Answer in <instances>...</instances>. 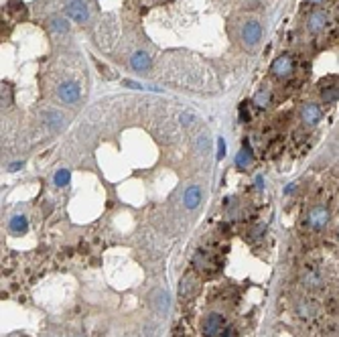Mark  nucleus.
Returning a JSON list of instances; mask_svg holds the SVG:
<instances>
[{"mask_svg": "<svg viewBox=\"0 0 339 337\" xmlns=\"http://www.w3.org/2000/svg\"><path fill=\"white\" fill-rule=\"evenodd\" d=\"M329 218H331V213H329L327 207H325V205H315L313 209L307 213V227H309V230H313V232H319V230H323V227L329 224Z\"/></svg>", "mask_w": 339, "mask_h": 337, "instance_id": "obj_1", "label": "nucleus"}, {"mask_svg": "<svg viewBox=\"0 0 339 337\" xmlns=\"http://www.w3.org/2000/svg\"><path fill=\"white\" fill-rule=\"evenodd\" d=\"M270 71H272L274 77H280V79L289 77L294 71V59L291 55H278L272 61V65H270Z\"/></svg>", "mask_w": 339, "mask_h": 337, "instance_id": "obj_2", "label": "nucleus"}, {"mask_svg": "<svg viewBox=\"0 0 339 337\" xmlns=\"http://www.w3.org/2000/svg\"><path fill=\"white\" fill-rule=\"evenodd\" d=\"M203 337H215L224 331V317L220 313H209L205 319H203Z\"/></svg>", "mask_w": 339, "mask_h": 337, "instance_id": "obj_3", "label": "nucleus"}, {"mask_svg": "<svg viewBox=\"0 0 339 337\" xmlns=\"http://www.w3.org/2000/svg\"><path fill=\"white\" fill-rule=\"evenodd\" d=\"M323 118V112H321V106L319 104H313V102H307L303 108H301V120L305 126H317L319 120Z\"/></svg>", "mask_w": 339, "mask_h": 337, "instance_id": "obj_4", "label": "nucleus"}, {"mask_svg": "<svg viewBox=\"0 0 339 337\" xmlns=\"http://www.w3.org/2000/svg\"><path fill=\"white\" fill-rule=\"evenodd\" d=\"M242 39H244V43H246L248 47H254L262 39V26H260V22L258 21H250V22L244 24Z\"/></svg>", "mask_w": 339, "mask_h": 337, "instance_id": "obj_5", "label": "nucleus"}, {"mask_svg": "<svg viewBox=\"0 0 339 337\" xmlns=\"http://www.w3.org/2000/svg\"><path fill=\"white\" fill-rule=\"evenodd\" d=\"M327 22H329L327 12H325V10H313L309 15V19H307V29L311 33H321L325 26H327Z\"/></svg>", "mask_w": 339, "mask_h": 337, "instance_id": "obj_6", "label": "nucleus"}, {"mask_svg": "<svg viewBox=\"0 0 339 337\" xmlns=\"http://www.w3.org/2000/svg\"><path fill=\"white\" fill-rule=\"evenodd\" d=\"M59 100L65 104H75L79 100V86L75 82H63L57 90Z\"/></svg>", "mask_w": 339, "mask_h": 337, "instance_id": "obj_7", "label": "nucleus"}, {"mask_svg": "<svg viewBox=\"0 0 339 337\" xmlns=\"http://www.w3.org/2000/svg\"><path fill=\"white\" fill-rule=\"evenodd\" d=\"M88 4L84 2V0H73V2H69V6H67V17H69L71 21L75 22H86L88 21Z\"/></svg>", "mask_w": 339, "mask_h": 337, "instance_id": "obj_8", "label": "nucleus"}, {"mask_svg": "<svg viewBox=\"0 0 339 337\" xmlns=\"http://www.w3.org/2000/svg\"><path fill=\"white\" fill-rule=\"evenodd\" d=\"M199 203H201V189L197 185L187 187L183 193V205L187 209H195V207H199Z\"/></svg>", "mask_w": 339, "mask_h": 337, "instance_id": "obj_9", "label": "nucleus"}, {"mask_svg": "<svg viewBox=\"0 0 339 337\" xmlns=\"http://www.w3.org/2000/svg\"><path fill=\"white\" fill-rule=\"evenodd\" d=\"M252 163H254V153H252V146H250L248 142H244L242 151L236 155V167L244 171V169L252 167Z\"/></svg>", "mask_w": 339, "mask_h": 337, "instance_id": "obj_10", "label": "nucleus"}, {"mask_svg": "<svg viewBox=\"0 0 339 337\" xmlns=\"http://www.w3.org/2000/svg\"><path fill=\"white\" fill-rule=\"evenodd\" d=\"M8 230L15 236H23V234L29 232V222H26L24 215H12L10 222H8Z\"/></svg>", "mask_w": 339, "mask_h": 337, "instance_id": "obj_11", "label": "nucleus"}, {"mask_svg": "<svg viewBox=\"0 0 339 337\" xmlns=\"http://www.w3.org/2000/svg\"><path fill=\"white\" fill-rule=\"evenodd\" d=\"M130 65L134 67V71H146L148 67H151V57H148L144 51H136L130 59Z\"/></svg>", "mask_w": 339, "mask_h": 337, "instance_id": "obj_12", "label": "nucleus"}, {"mask_svg": "<svg viewBox=\"0 0 339 337\" xmlns=\"http://www.w3.org/2000/svg\"><path fill=\"white\" fill-rule=\"evenodd\" d=\"M303 285L307 289H319L321 287V276L317 272H313V270H307L303 274Z\"/></svg>", "mask_w": 339, "mask_h": 337, "instance_id": "obj_13", "label": "nucleus"}, {"mask_svg": "<svg viewBox=\"0 0 339 337\" xmlns=\"http://www.w3.org/2000/svg\"><path fill=\"white\" fill-rule=\"evenodd\" d=\"M195 289H197V282H195V278H193V276H185V278L181 280L179 294H181V296H189V294H191Z\"/></svg>", "mask_w": 339, "mask_h": 337, "instance_id": "obj_14", "label": "nucleus"}, {"mask_svg": "<svg viewBox=\"0 0 339 337\" xmlns=\"http://www.w3.org/2000/svg\"><path fill=\"white\" fill-rule=\"evenodd\" d=\"M270 100H272V93H270V90H260L258 93L254 96V104L258 106V108H266L268 104H270Z\"/></svg>", "mask_w": 339, "mask_h": 337, "instance_id": "obj_15", "label": "nucleus"}, {"mask_svg": "<svg viewBox=\"0 0 339 337\" xmlns=\"http://www.w3.org/2000/svg\"><path fill=\"white\" fill-rule=\"evenodd\" d=\"M155 296H157V299H153V303L157 305L158 311H160V313L167 311V309H169V294H167L165 291H157Z\"/></svg>", "mask_w": 339, "mask_h": 337, "instance_id": "obj_16", "label": "nucleus"}, {"mask_svg": "<svg viewBox=\"0 0 339 337\" xmlns=\"http://www.w3.org/2000/svg\"><path fill=\"white\" fill-rule=\"evenodd\" d=\"M321 98L325 104H335L339 100V88H323Z\"/></svg>", "mask_w": 339, "mask_h": 337, "instance_id": "obj_17", "label": "nucleus"}, {"mask_svg": "<svg viewBox=\"0 0 339 337\" xmlns=\"http://www.w3.org/2000/svg\"><path fill=\"white\" fill-rule=\"evenodd\" d=\"M69 179H71V175L67 169H59L55 175H53V183H55L57 187H65V185H69Z\"/></svg>", "mask_w": 339, "mask_h": 337, "instance_id": "obj_18", "label": "nucleus"}, {"mask_svg": "<svg viewBox=\"0 0 339 337\" xmlns=\"http://www.w3.org/2000/svg\"><path fill=\"white\" fill-rule=\"evenodd\" d=\"M296 311H299L301 317H309V315H313L315 309L311 307V305H299V307H296Z\"/></svg>", "mask_w": 339, "mask_h": 337, "instance_id": "obj_19", "label": "nucleus"}, {"mask_svg": "<svg viewBox=\"0 0 339 337\" xmlns=\"http://www.w3.org/2000/svg\"><path fill=\"white\" fill-rule=\"evenodd\" d=\"M224 157H226V140L218 138V158H224Z\"/></svg>", "mask_w": 339, "mask_h": 337, "instance_id": "obj_20", "label": "nucleus"}, {"mask_svg": "<svg viewBox=\"0 0 339 337\" xmlns=\"http://www.w3.org/2000/svg\"><path fill=\"white\" fill-rule=\"evenodd\" d=\"M53 29L59 31V33H63V31H67V24H63L61 19H55V21H53Z\"/></svg>", "mask_w": 339, "mask_h": 337, "instance_id": "obj_21", "label": "nucleus"}, {"mask_svg": "<svg viewBox=\"0 0 339 337\" xmlns=\"http://www.w3.org/2000/svg\"><path fill=\"white\" fill-rule=\"evenodd\" d=\"M193 118H195V116H193L191 112L181 114V122H183V124H191V122H193Z\"/></svg>", "mask_w": 339, "mask_h": 337, "instance_id": "obj_22", "label": "nucleus"}, {"mask_svg": "<svg viewBox=\"0 0 339 337\" xmlns=\"http://www.w3.org/2000/svg\"><path fill=\"white\" fill-rule=\"evenodd\" d=\"M240 118L244 120V122H246V120L250 118V112H246V104H242V106H240Z\"/></svg>", "mask_w": 339, "mask_h": 337, "instance_id": "obj_23", "label": "nucleus"}, {"mask_svg": "<svg viewBox=\"0 0 339 337\" xmlns=\"http://www.w3.org/2000/svg\"><path fill=\"white\" fill-rule=\"evenodd\" d=\"M124 86H128V88H132V90H142V86H140L138 82H130V79H124Z\"/></svg>", "mask_w": 339, "mask_h": 337, "instance_id": "obj_24", "label": "nucleus"}, {"mask_svg": "<svg viewBox=\"0 0 339 337\" xmlns=\"http://www.w3.org/2000/svg\"><path fill=\"white\" fill-rule=\"evenodd\" d=\"M256 187H258V189H264V177H262V175L256 177Z\"/></svg>", "mask_w": 339, "mask_h": 337, "instance_id": "obj_25", "label": "nucleus"}, {"mask_svg": "<svg viewBox=\"0 0 339 337\" xmlns=\"http://www.w3.org/2000/svg\"><path fill=\"white\" fill-rule=\"evenodd\" d=\"M24 167V163H12L10 167H8V171H19V169H23Z\"/></svg>", "mask_w": 339, "mask_h": 337, "instance_id": "obj_26", "label": "nucleus"}, {"mask_svg": "<svg viewBox=\"0 0 339 337\" xmlns=\"http://www.w3.org/2000/svg\"><path fill=\"white\" fill-rule=\"evenodd\" d=\"M232 331H234L232 327H227V329H224V331H222V337H232V335H234Z\"/></svg>", "mask_w": 339, "mask_h": 337, "instance_id": "obj_27", "label": "nucleus"}, {"mask_svg": "<svg viewBox=\"0 0 339 337\" xmlns=\"http://www.w3.org/2000/svg\"><path fill=\"white\" fill-rule=\"evenodd\" d=\"M307 2H311V4H321L323 0H307Z\"/></svg>", "mask_w": 339, "mask_h": 337, "instance_id": "obj_28", "label": "nucleus"}]
</instances>
